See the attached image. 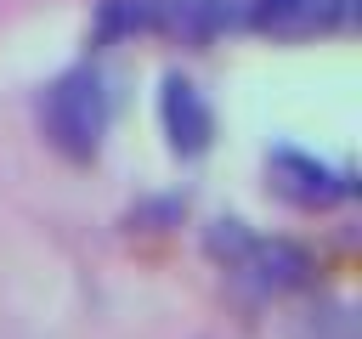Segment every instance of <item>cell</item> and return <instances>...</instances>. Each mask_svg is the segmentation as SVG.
I'll use <instances>...</instances> for the list:
<instances>
[{"mask_svg":"<svg viewBox=\"0 0 362 339\" xmlns=\"http://www.w3.org/2000/svg\"><path fill=\"white\" fill-rule=\"evenodd\" d=\"M158 124H164V141L175 158H204L215 141V107L181 73H164V85H158Z\"/></svg>","mask_w":362,"mask_h":339,"instance_id":"cell-5","label":"cell"},{"mask_svg":"<svg viewBox=\"0 0 362 339\" xmlns=\"http://www.w3.org/2000/svg\"><path fill=\"white\" fill-rule=\"evenodd\" d=\"M232 23L226 0H153V34H170L181 45H209Z\"/></svg>","mask_w":362,"mask_h":339,"instance_id":"cell-6","label":"cell"},{"mask_svg":"<svg viewBox=\"0 0 362 339\" xmlns=\"http://www.w3.org/2000/svg\"><path fill=\"white\" fill-rule=\"evenodd\" d=\"M266 186L294 209H334L356 192L351 170H334V164H322L300 147H272L266 153Z\"/></svg>","mask_w":362,"mask_h":339,"instance_id":"cell-3","label":"cell"},{"mask_svg":"<svg viewBox=\"0 0 362 339\" xmlns=\"http://www.w3.org/2000/svg\"><path fill=\"white\" fill-rule=\"evenodd\" d=\"M356 17V0H249L243 23L266 40H317Z\"/></svg>","mask_w":362,"mask_h":339,"instance_id":"cell-4","label":"cell"},{"mask_svg":"<svg viewBox=\"0 0 362 339\" xmlns=\"http://www.w3.org/2000/svg\"><path fill=\"white\" fill-rule=\"evenodd\" d=\"M130 34H153V0H102L96 45H113V40H130Z\"/></svg>","mask_w":362,"mask_h":339,"instance_id":"cell-7","label":"cell"},{"mask_svg":"<svg viewBox=\"0 0 362 339\" xmlns=\"http://www.w3.org/2000/svg\"><path fill=\"white\" fill-rule=\"evenodd\" d=\"M294 339H356V311L339 299H322L294 322Z\"/></svg>","mask_w":362,"mask_h":339,"instance_id":"cell-8","label":"cell"},{"mask_svg":"<svg viewBox=\"0 0 362 339\" xmlns=\"http://www.w3.org/2000/svg\"><path fill=\"white\" fill-rule=\"evenodd\" d=\"M204 249H209V260H215L226 277H238V282H243L249 294H260V299L300 294V288H311V271H317V260H311L294 237H260V232H249L243 220H215L209 237H204Z\"/></svg>","mask_w":362,"mask_h":339,"instance_id":"cell-2","label":"cell"},{"mask_svg":"<svg viewBox=\"0 0 362 339\" xmlns=\"http://www.w3.org/2000/svg\"><path fill=\"white\" fill-rule=\"evenodd\" d=\"M107 124H113V90H107L102 68L79 62V68H62L45 85V96H40V136L68 164H90L102 153Z\"/></svg>","mask_w":362,"mask_h":339,"instance_id":"cell-1","label":"cell"}]
</instances>
